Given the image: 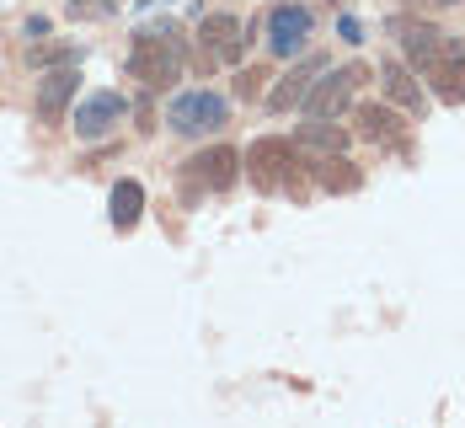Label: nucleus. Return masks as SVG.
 Instances as JSON below:
<instances>
[{
    "instance_id": "obj_1",
    "label": "nucleus",
    "mask_w": 465,
    "mask_h": 428,
    "mask_svg": "<svg viewBox=\"0 0 465 428\" xmlns=\"http://www.w3.org/2000/svg\"><path fill=\"white\" fill-rule=\"evenodd\" d=\"M129 75L140 81L144 92H166L177 75H183V38H177V27H144L134 33V44H129Z\"/></svg>"
},
{
    "instance_id": "obj_2",
    "label": "nucleus",
    "mask_w": 465,
    "mask_h": 428,
    "mask_svg": "<svg viewBox=\"0 0 465 428\" xmlns=\"http://www.w3.org/2000/svg\"><path fill=\"white\" fill-rule=\"evenodd\" d=\"M246 54V27L235 11H214L198 22V70H225V65H241Z\"/></svg>"
},
{
    "instance_id": "obj_3",
    "label": "nucleus",
    "mask_w": 465,
    "mask_h": 428,
    "mask_svg": "<svg viewBox=\"0 0 465 428\" xmlns=\"http://www.w3.org/2000/svg\"><path fill=\"white\" fill-rule=\"evenodd\" d=\"M364 65H342V70H322V81L311 86L305 96V107H311V118H342L348 107H353V92L364 86Z\"/></svg>"
},
{
    "instance_id": "obj_4",
    "label": "nucleus",
    "mask_w": 465,
    "mask_h": 428,
    "mask_svg": "<svg viewBox=\"0 0 465 428\" xmlns=\"http://www.w3.org/2000/svg\"><path fill=\"white\" fill-rule=\"evenodd\" d=\"M294 155H300V150H294L289 140H257L252 155H246V161H252V183H257L262 193L294 188Z\"/></svg>"
},
{
    "instance_id": "obj_5",
    "label": "nucleus",
    "mask_w": 465,
    "mask_h": 428,
    "mask_svg": "<svg viewBox=\"0 0 465 428\" xmlns=\"http://www.w3.org/2000/svg\"><path fill=\"white\" fill-rule=\"evenodd\" d=\"M81 86V70L75 65H54L38 75V124H64V107H70V96Z\"/></svg>"
},
{
    "instance_id": "obj_6",
    "label": "nucleus",
    "mask_w": 465,
    "mask_h": 428,
    "mask_svg": "<svg viewBox=\"0 0 465 428\" xmlns=\"http://www.w3.org/2000/svg\"><path fill=\"white\" fill-rule=\"evenodd\" d=\"M214 124H225V96L187 92V96L172 102V129H177V134H203V129H214Z\"/></svg>"
},
{
    "instance_id": "obj_7",
    "label": "nucleus",
    "mask_w": 465,
    "mask_h": 428,
    "mask_svg": "<svg viewBox=\"0 0 465 428\" xmlns=\"http://www.w3.org/2000/svg\"><path fill=\"white\" fill-rule=\"evenodd\" d=\"M396 38H401V48H407V59H412L418 70H433V65L444 59V48H450V38H444L439 27H428V22H418V16H396Z\"/></svg>"
},
{
    "instance_id": "obj_8",
    "label": "nucleus",
    "mask_w": 465,
    "mask_h": 428,
    "mask_svg": "<svg viewBox=\"0 0 465 428\" xmlns=\"http://www.w3.org/2000/svg\"><path fill=\"white\" fill-rule=\"evenodd\" d=\"M235 172H241V155H235L231 144H214V150H198L193 161H187V177L198 183V188H214L225 193L235 183Z\"/></svg>"
},
{
    "instance_id": "obj_9",
    "label": "nucleus",
    "mask_w": 465,
    "mask_h": 428,
    "mask_svg": "<svg viewBox=\"0 0 465 428\" xmlns=\"http://www.w3.org/2000/svg\"><path fill=\"white\" fill-rule=\"evenodd\" d=\"M326 70L322 54H311L300 70H289V75H279V86L268 92V107L273 113H294V107H305V96H311V86H316V75Z\"/></svg>"
},
{
    "instance_id": "obj_10",
    "label": "nucleus",
    "mask_w": 465,
    "mask_h": 428,
    "mask_svg": "<svg viewBox=\"0 0 465 428\" xmlns=\"http://www.w3.org/2000/svg\"><path fill=\"white\" fill-rule=\"evenodd\" d=\"M380 81H385V96H391L401 113H412V118H418L422 107H428L422 81H418V70H412V65H401V59H385V65H380Z\"/></svg>"
},
{
    "instance_id": "obj_11",
    "label": "nucleus",
    "mask_w": 465,
    "mask_h": 428,
    "mask_svg": "<svg viewBox=\"0 0 465 428\" xmlns=\"http://www.w3.org/2000/svg\"><path fill=\"white\" fill-rule=\"evenodd\" d=\"M305 33H311V11L305 5H273V16H268V44H273V54H300V44H305Z\"/></svg>"
},
{
    "instance_id": "obj_12",
    "label": "nucleus",
    "mask_w": 465,
    "mask_h": 428,
    "mask_svg": "<svg viewBox=\"0 0 465 428\" xmlns=\"http://www.w3.org/2000/svg\"><path fill=\"white\" fill-rule=\"evenodd\" d=\"M129 113V102L124 96H113V92H96L81 102V113H75V129H81V140H96V134H107L118 118Z\"/></svg>"
},
{
    "instance_id": "obj_13",
    "label": "nucleus",
    "mask_w": 465,
    "mask_h": 428,
    "mask_svg": "<svg viewBox=\"0 0 465 428\" xmlns=\"http://www.w3.org/2000/svg\"><path fill=\"white\" fill-rule=\"evenodd\" d=\"M294 150L311 155V161H326V155H342V150H348V134H342L331 118H311V124L294 129Z\"/></svg>"
},
{
    "instance_id": "obj_14",
    "label": "nucleus",
    "mask_w": 465,
    "mask_h": 428,
    "mask_svg": "<svg viewBox=\"0 0 465 428\" xmlns=\"http://www.w3.org/2000/svg\"><path fill=\"white\" fill-rule=\"evenodd\" d=\"M353 118H359V134L374 140V144H396L401 140V113H391V107H380V102L353 107Z\"/></svg>"
},
{
    "instance_id": "obj_15",
    "label": "nucleus",
    "mask_w": 465,
    "mask_h": 428,
    "mask_svg": "<svg viewBox=\"0 0 465 428\" xmlns=\"http://www.w3.org/2000/svg\"><path fill=\"white\" fill-rule=\"evenodd\" d=\"M140 214H144V188L140 183H118V188H113V225H118V231H134Z\"/></svg>"
},
{
    "instance_id": "obj_16",
    "label": "nucleus",
    "mask_w": 465,
    "mask_h": 428,
    "mask_svg": "<svg viewBox=\"0 0 465 428\" xmlns=\"http://www.w3.org/2000/svg\"><path fill=\"white\" fill-rule=\"evenodd\" d=\"M316 177H322L326 193H353V188H359V172H353V161H342V155L316 161Z\"/></svg>"
},
{
    "instance_id": "obj_17",
    "label": "nucleus",
    "mask_w": 465,
    "mask_h": 428,
    "mask_svg": "<svg viewBox=\"0 0 465 428\" xmlns=\"http://www.w3.org/2000/svg\"><path fill=\"white\" fill-rule=\"evenodd\" d=\"M27 65H33V70H54V65H81V48H75V44H44V48H33V54H27Z\"/></svg>"
},
{
    "instance_id": "obj_18",
    "label": "nucleus",
    "mask_w": 465,
    "mask_h": 428,
    "mask_svg": "<svg viewBox=\"0 0 465 428\" xmlns=\"http://www.w3.org/2000/svg\"><path fill=\"white\" fill-rule=\"evenodd\" d=\"M124 0H70V16H86V22H102V16H118Z\"/></svg>"
},
{
    "instance_id": "obj_19",
    "label": "nucleus",
    "mask_w": 465,
    "mask_h": 428,
    "mask_svg": "<svg viewBox=\"0 0 465 428\" xmlns=\"http://www.w3.org/2000/svg\"><path fill=\"white\" fill-rule=\"evenodd\" d=\"M262 81H268L262 70H241V75H235V96H246V102H252V96H262Z\"/></svg>"
},
{
    "instance_id": "obj_20",
    "label": "nucleus",
    "mask_w": 465,
    "mask_h": 428,
    "mask_svg": "<svg viewBox=\"0 0 465 428\" xmlns=\"http://www.w3.org/2000/svg\"><path fill=\"white\" fill-rule=\"evenodd\" d=\"M422 11H439V5H460V0H418Z\"/></svg>"
}]
</instances>
